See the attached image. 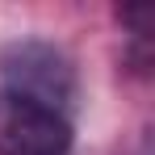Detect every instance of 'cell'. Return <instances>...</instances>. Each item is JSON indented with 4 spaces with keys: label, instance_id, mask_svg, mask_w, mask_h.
I'll list each match as a JSON object with an SVG mask.
<instances>
[{
    "label": "cell",
    "instance_id": "1",
    "mask_svg": "<svg viewBox=\"0 0 155 155\" xmlns=\"http://www.w3.org/2000/svg\"><path fill=\"white\" fill-rule=\"evenodd\" d=\"M0 76L8 92H21L29 101H42L67 113L76 101V67L54 42L42 38H17L0 51Z\"/></svg>",
    "mask_w": 155,
    "mask_h": 155
},
{
    "label": "cell",
    "instance_id": "2",
    "mask_svg": "<svg viewBox=\"0 0 155 155\" xmlns=\"http://www.w3.org/2000/svg\"><path fill=\"white\" fill-rule=\"evenodd\" d=\"M0 155H71L67 113L0 88Z\"/></svg>",
    "mask_w": 155,
    "mask_h": 155
}]
</instances>
